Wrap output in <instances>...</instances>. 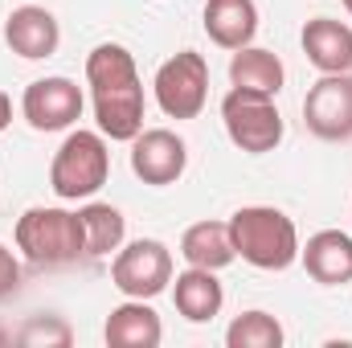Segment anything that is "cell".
<instances>
[{
  "label": "cell",
  "instance_id": "6da1fadb",
  "mask_svg": "<svg viewBox=\"0 0 352 348\" xmlns=\"http://www.w3.org/2000/svg\"><path fill=\"white\" fill-rule=\"evenodd\" d=\"M87 87L94 102V123L107 140L131 144L144 131V83L135 58L119 41H102L87 54Z\"/></svg>",
  "mask_w": 352,
  "mask_h": 348
},
{
  "label": "cell",
  "instance_id": "7a4b0ae2",
  "mask_svg": "<svg viewBox=\"0 0 352 348\" xmlns=\"http://www.w3.org/2000/svg\"><path fill=\"white\" fill-rule=\"evenodd\" d=\"M230 238L238 259L258 270H287L291 262H299V246H303L295 221L274 205H242L230 217Z\"/></svg>",
  "mask_w": 352,
  "mask_h": 348
},
{
  "label": "cell",
  "instance_id": "3957f363",
  "mask_svg": "<svg viewBox=\"0 0 352 348\" xmlns=\"http://www.w3.org/2000/svg\"><path fill=\"white\" fill-rule=\"evenodd\" d=\"M16 250L33 266H70L87 254L82 217L58 205H33L16 217Z\"/></svg>",
  "mask_w": 352,
  "mask_h": 348
},
{
  "label": "cell",
  "instance_id": "277c9868",
  "mask_svg": "<svg viewBox=\"0 0 352 348\" xmlns=\"http://www.w3.org/2000/svg\"><path fill=\"white\" fill-rule=\"evenodd\" d=\"M111 176V148L102 131H70L50 164V188L62 201H90Z\"/></svg>",
  "mask_w": 352,
  "mask_h": 348
},
{
  "label": "cell",
  "instance_id": "5b68a950",
  "mask_svg": "<svg viewBox=\"0 0 352 348\" xmlns=\"http://www.w3.org/2000/svg\"><path fill=\"white\" fill-rule=\"evenodd\" d=\"M221 123L234 148H242L246 156H263L283 144V115L274 107V98L254 94V90H230L221 98Z\"/></svg>",
  "mask_w": 352,
  "mask_h": 348
},
{
  "label": "cell",
  "instance_id": "8992f818",
  "mask_svg": "<svg viewBox=\"0 0 352 348\" xmlns=\"http://www.w3.org/2000/svg\"><path fill=\"white\" fill-rule=\"evenodd\" d=\"M152 90L168 119H197L209 102V62L197 50H180L156 70Z\"/></svg>",
  "mask_w": 352,
  "mask_h": 348
},
{
  "label": "cell",
  "instance_id": "52a82bcc",
  "mask_svg": "<svg viewBox=\"0 0 352 348\" xmlns=\"http://www.w3.org/2000/svg\"><path fill=\"white\" fill-rule=\"evenodd\" d=\"M111 283L127 299H156L173 283V250L156 238H135L119 246L111 259Z\"/></svg>",
  "mask_w": 352,
  "mask_h": 348
},
{
  "label": "cell",
  "instance_id": "ba28073f",
  "mask_svg": "<svg viewBox=\"0 0 352 348\" xmlns=\"http://www.w3.org/2000/svg\"><path fill=\"white\" fill-rule=\"evenodd\" d=\"M21 115L33 131H70L82 119V87L74 78H37L21 94Z\"/></svg>",
  "mask_w": 352,
  "mask_h": 348
},
{
  "label": "cell",
  "instance_id": "9c48e42d",
  "mask_svg": "<svg viewBox=\"0 0 352 348\" xmlns=\"http://www.w3.org/2000/svg\"><path fill=\"white\" fill-rule=\"evenodd\" d=\"M303 123L320 140H352V74H324L307 90Z\"/></svg>",
  "mask_w": 352,
  "mask_h": 348
},
{
  "label": "cell",
  "instance_id": "30bf717a",
  "mask_svg": "<svg viewBox=\"0 0 352 348\" xmlns=\"http://www.w3.org/2000/svg\"><path fill=\"white\" fill-rule=\"evenodd\" d=\"M188 168V148L184 140L168 131V127H148L131 140V173L140 176L144 184H176Z\"/></svg>",
  "mask_w": 352,
  "mask_h": 348
},
{
  "label": "cell",
  "instance_id": "8fae6325",
  "mask_svg": "<svg viewBox=\"0 0 352 348\" xmlns=\"http://www.w3.org/2000/svg\"><path fill=\"white\" fill-rule=\"evenodd\" d=\"M4 41L16 58L25 62H41V58H54L58 54V41H62V29H58V17L41 4H21L8 12L4 21Z\"/></svg>",
  "mask_w": 352,
  "mask_h": 348
},
{
  "label": "cell",
  "instance_id": "7c38bea8",
  "mask_svg": "<svg viewBox=\"0 0 352 348\" xmlns=\"http://www.w3.org/2000/svg\"><path fill=\"white\" fill-rule=\"evenodd\" d=\"M303 54L320 74H352V29L336 17H316L303 25Z\"/></svg>",
  "mask_w": 352,
  "mask_h": 348
},
{
  "label": "cell",
  "instance_id": "4fadbf2b",
  "mask_svg": "<svg viewBox=\"0 0 352 348\" xmlns=\"http://www.w3.org/2000/svg\"><path fill=\"white\" fill-rule=\"evenodd\" d=\"M303 270L324 283V287H344L352 283V234L344 230H320L307 238V246H299Z\"/></svg>",
  "mask_w": 352,
  "mask_h": 348
},
{
  "label": "cell",
  "instance_id": "5bb4252c",
  "mask_svg": "<svg viewBox=\"0 0 352 348\" xmlns=\"http://www.w3.org/2000/svg\"><path fill=\"white\" fill-rule=\"evenodd\" d=\"M205 33L221 50L254 45L258 33V4L254 0H205Z\"/></svg>",
  "mask_w": 352,
  "mask_h": 348
},
{
  "label": "cell",
  "instance_id": "9a60e30c",
  "mask_svg": "<svg viewBox=\"0 0 352 348\" xmlns=\"http://www.w3.org/2000/svg\"><path fill=\"white\" fill-rule=\"evenodd\" d=\"M173 303L188 324H209L213 316H221L226 291L217 283V270H205V266L180 270L176 283H173Z\"/></svg>",
  "mask_w": 352,
  "mask_h": 348
},
{
  "label": "cell",
  "instance_id": "2e32d148",
  "mask_svg": "<svg viewBox=\"0 0 352 348\" xmlns=\"http://www.w3.org/2000/svg\"><path fill=\"white\" fill-rule=\"evenodd\" d=\"M102 336L111 348H156L164 340V324L148 307V299H127V303L111 307Z\"/></svg>",
  "mask_w": 352,
  "mask_h": 348
},
{
  "label": "cell",
  "instance_id": "e0dca14e",
  "mask_svg": "<svg viewBox=\"0 0 352 348\" xmlns=\"http://www.w3.org/2000/svg\"><path fill=\"white\" fill-rule=\"evenodd\" d=\"M180 259L188 266H205V270H226L238 259L234 238H230V221H197L180 234Z\"/></svg>",
  "mask_w": 352,
  "mask_h": 348
},
{
  "label": "cell",
  "instance_id": "ac0fdd59",
  "mask_svg": "<svg viewBox=\"0 0 352 348\" xmlns=\"http://www.w3.org/2000/svg\"><path fill=\"white\" fill-rule=\"evenodd\" d=\"M230 83L238 90H254V94L274 98L287 83V70H283L278 54H270L263 45H242L230 58Z\"/></svg>",
  "mask_w": 352,
  "mask_h": 348
},
{
  "label": "cell",
  "instance_id": "d6986e66",
  "mask_svg": "<svg viewBox=\"0 0 352 348\" xmlns=\"http://www.w3.org/2000/svg\"><path fill=\"white\" fill-rule=\"evenodd\" d=\"M78 217H82V234H87V259H107V254H115V250L123 246V238H127V217H123L115 205L90 201V205L78 209Z\"/></svg>",
  "mask_w": 352,
  "mask_h": 348
},
{
  "label": "cell",
  "instance_id": "ffe728a7",
  "mask_svg": "<svg viewBox=\"0 0 352 348\" xmlns=\"http://www.w3.org/2000/svg\"><path fill=\"white\" fill-rule=\"evenodd\" d=\"M283 324L270 312H242L230 328H226V345L230 348H283Z\"/></svg>",
  "mask_w": 352,
  "mask_h": 348
},
{
  "label": "cell",
  "instance_id": "44dd1931",
  "mask_svg": "<svg viewBox=\"0 0 352 348\" xmlns=\"http://www.w3.org/2000/svg\"><path fill=\"white\" fill-rule=\"evenodd\" d=\"M70 345V328L66 324H45V320H33V324H25V332H21V345Z\"/></svg>",
  "mask_w": 352,
  "mask_h": 348
},
{
  "label": "cell",
  "instance_id": "7402d4cb",
  "mask_svg": "<svg viewBox=\"0 0 352 348\" xmlns=\"http://www.w3.org/2000/svg\"><path fill=\"white\" fill-rule=\"evenodd\" d=\"M16 283H21V266L12 259V250L8 246H0V299L4 295H12L16 291Z\"/></svg>",
  "mask_w": 352,
  "mask_h": 348
},
{
  "label": "cell",
  "instance_id": "603a6c76",
  "mask_svg": "<svg viewBox=\"0 0 352 348\" xmlns=\"http://www.w3.org/2000/svg\"><path fill=\"white\" fill-rule=\"evenodd\" d=\"M8 123H12V102H8V94L0 90V131H4Z\"/></svg>",
  "mask_w": 352,
  "mask_h": 348
},
{
  "label": "cell",
  "instance_id": "cb8c5ba5",
  "mask_svg": "<svg viewBox=\"0 0 352 348\" xmlns=\"http://www.w3.org/2000/svg\"><path fill=\"white\" fill-rule=\"evenodd\" d=\"M344 8H349V17H352V0H344Z\"/></svg>",
  "mask_w": 352,
  "mask_h": 348
},
{
  "label": "cell",
  "instance_id": "d4e9b609",
  "mask_svg": "<svg viewBox=\"0 0 352 348\" xmlns=\"http://www.w3.org/2000/svg\"><path fill=\"white\" fill-rule=\"evenodd\" d=\"M0 345H4V332H0Z\"/></svg>",
  "mask_w": 352,
  "mask_h": 348
}]
</instances>
